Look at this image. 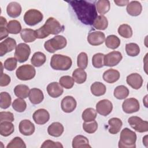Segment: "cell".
<instances>
[{
  "label": "cell",
  "mask_w": 148,
  "mask_h": 148,
  "mask_svg": "<svg viewBox=\"0 0 148 148\" xmlns=\"http://www.w3.org/2000/svg\"><path fill=\"white\" fill-rule=\"evenodd\" d=\"M77 18L86 25H92L98 16L95 5L84 0L68 1Z\"/></svg>",
  "instance_id": "1"
},
{
  "label": "cell",
  "mask_w": 148,
  "mask_h": 148,
  "mask_svg": "<svg viewBox=\"0 0 148 148\" xmlns=\"http://www.w3.org/2000/svg\"><path fill=\"white\" fill-rule=\"evenodd\" d=\"M136 133L128 128H124L120 132L119 141V148H135Z\"/></svg>",
  "instance_id": "2"
},
{
  "label": "cell",
  "mask_w": 148,
  "mask_h": 148,
  "mask_svg": "<svg viewBox=\"0 0 148 148\" xmlns=\"http://www.w3.org/2000/svg\"><path fill=\"white\" fill-rule=\"evenodd\" d=\"M72 64L71 58L66 56L56 54L51 58L50 66L54 70L67 71L71 68Z\"/></svg>",
  "instance_id": "3"
},
{
  "label": "cell",
  "mask_w": 148,
  "mask_h": 148,
  "mask_svg": "<svg viewBox=\"0 0 148 148\" xmlns=\"http://www.w3.org/2000/svg\"><path fill=\"white\" fill-rule=\"evenodd\" d=\"M67 44L66 38L62 35H56L53 38L46 41L44 47L49 53H54L58 50L64 49Z\"/></svg>",
  "instance_id": "4"
},
{
  "label": "cell",
  "mask_w": 148,
  "mask_h": 148,
  "mask_svg": "<svg viewBox=\"0 0 148 148\" xmlns=\"http://www.w3.org/2000/svg\"><path fill=\"white\" fill-rule=\"evenodd\" d=\"M35 74L36 71L35 68L29 64L23 65L19 66L16 71L17 77L19 80L23 81L31 80L35 77Z\"/></svg>",
  "instance_id": "5"
},
{
  "label": "cell",
  "mask_w": 148,
  "mask_h": 148,
  "mask_svg": "<svg viewBox=\"0 0 148 148\" xmlns=\"http://www.w3.org/2000/svg\"><path fill=\"white\" fill-rule=\"evenodd\" d=\"M49 35H57L64 29V26L54 17H49L42 26Z\"/></svg>",
  "instance_id": "6"
},
{
  "label": "cell",
  "mask_w": 148,
  "mask_h": 148,
  "mask_svg": "<svg viewBox=\"0 0 148 148\" xmlns=\"http://www.w3.org/2000/svg\"><path fill=\"white\" fill-rule=\"evenodd\" d=\"M43 14L38 10L31 9L27 10L24 16L25 23L29 26H34L41 22L43 20Z\"/></svg>",
  "instance_id": "7"
},
{
  "label": "cell",
  "mask_w": 148,
  "mask_h": 148,
  "mask_svg": "<svg viewBox=\"0 0 148 148\" xmlns=\"http://www.w3.org/2000/svg\"><path fill=\"white\" fill-rule=\"evenodd\" d=\"M30 54L31 49L29 46L26 43H20L16 47L14 57L18 62L23 63L28 60Z\"/></svg>",
  "instance_id": "8"
},
{
  "label": "cell",
  "mask_w": 148,
  "mask_h": 148,
  "mask_svg": "<svg viewBox=\"0 0 148 148\" xmlns=\"http://www.w3.org/2000/svg\"><path fill=\"white\" fill-rule=\"evenodd\" d=\"M128 123L136 132L142 133L148 131V122L139 117L131 116L128 119Z\"/></svg>",
  "instance_id": "9"
},
{
  "label": "cell",
  "mask_w": 148,
  "mask_h": 148,
  "mask_svg": "<svg viewBox=\"0 0 148 148\" xmlns=\"http://www.w3.org/2000/svg\"><path fill=\"white\" fill-rule=\"evenodd\" d=\"M123 56L120 52L113 51L105 55L103 65L107 66H114L117 65L122 60Z\"/></svg>",
  "instance_id": "10"
},
{
  "label": "cell",
  "mask_w": 148,
  "mask_h": 148,
  "mask_svg": "<svg viewBox=\"0 0 148 148\" xmlns=\"http://www.w3.org/2000/svg\"><path fill=\"white\" fill-rule=\"evenodd\" d=\"M122 108L123 111L126 113H133L139 111L140 109L139 102L136 98H127L123 102Z\"/></svg>",
  "instance_id": "11"
},
{
  "label": "cell",
  "mask_w": 148,
  "mask_h": 148,
  "mask_svg": "<svg viewBox=\"0 0 148 148\" xmlns=\"http://www.w3.org/2000/svg\"><path fill=\"white\" fill-rule=\"evenodd\" d=\"M113 109V104L108 99H102L96 104V112L99 114L106 116L109 114Z\"/></svg>",
  "instance_id": "12"
},
{
  "label": "cell",
  "mask_w": 148,
  "mask_h": 148,
  "mask_svg": "<svg viewBox=\"0 0 148 148\" xmlns=\"http://www.w3.org/2000/svg\"><path fill=\"white\" fill-rule=\"evenodd\" d=\"M32 117L36 124L43 125L49 120L50 114L45 109H39L33 113Z\"/></svg>",
  "instance_id": "13"
},
{
  "label": "cell",
  "mask_w": 148,
  "mask_h": 148,
  "mask_svg": "<svg viewBox=\"0 0 148 148\" xmlns=\"http://www.w3.org/2000/svg\"><path fill=\"white\" fill-rule=\"evenodd\" d=\"M105 40V34L101 31L90 32L87 36V41L92 46H98Z\"/></svg>",
  "instance_id": "14"
},
{
  "label": "cell",
  "mask_w": 148,
  "mask_h": 148,
  "mask_svg": "<svg viewBox=\"0 0 148 148\" xmlns=\"http://www.w3.org/2000/svg\"><path fill=\"white\" fill-rule=\"evenodd\" d=\"M77 102L72 96H66L61 101V106L62 110L65 113L72 112L76 107Z\"/></svg>",
  "instance_id": "15"
},
{
  "label": "cell",
  "mask_w": 148,
  "mask_h": 148,
  "mask_svg": "<svg viewBox=\"0 0 148 148\" xmlns=\"http://www.w3.org/2000/svg\"><path fill=\"white\" fill-rule=\"evenodd\" d=\"M15 39L8 37L0 43V56L2 57L7 53L10 52L16 47Z\"/></svg>",
  "instance_id": "16"
},
{
  "label": "cell",
  "mask_w": 148,
  "mask_h": 148,
  "mask_svg": "<svg viewBox=\"0 0 148 148\" xmlns=\"http://www.w3.org/2000/svg\"><path fill=\"white\" fill-rule=\"evenodd\" d=\"M20 132L25 136H29L34 134L35 130L34 124L29 120H21L18 125Z\"/></svg>",
  "instance_id": "17"
},
{
  "label": "cell",
  "mask_w": 148,
  "mask_h": 148,
  "mask_svg": "<svg viewBox=\"0 0 148 148\" xmlns=\"http://www.w3.org/2000/svg\"><path fill=\"white\" fill-rule=\"evenodd\" d=\"M126 82L132 88L138 90L142 86L143 80L142 76L139 73H133L127 76Z\"/></svg>",
  "instance_id": "18"
},
{
  "label": "cell",
  "mask_w": 148,
  "mask_h": 148,
  "mask_svg": "<svg viewBox=\"0 0 148 148\" xmlns=\"http://www.w3.org/2000/svg\"><path fill=\"white\" fill-rule=\"evenodd\" d=\"M47 91L49 96L51 97L58 98L62 94L64 90L60 83L54 82L49 83L47 85Z\"/></svg>",
  "instance_id": "19"
},
{
  "label": "cell",
  "mask_w": 148,
  "mask_h": 148,
  "mask_svg": "<svg viewBox=\"0 0 148 148\" xmlns=\"http://www.w3.org/2000/svg\"><path fill=\"white\" fill-rule=\"evenodd\" d=\"M29 99L34 105L41 103L44 99V95L42 91L37 88H32L29 90Z\"/></svg>",
  "instance_id": "20"
},
{
  "label": "cell",
  "mask_w": 148,
  "mask_h": 148,
  "mask_svg": "<svg viewBox=\"0 0 148 148\" xmlns=\"http://www.w3.org/2000/svg\"><path fill=\"white\" fill-rule=\"evenodd\" d=\"M126 10L130 15L132 16H138L142 11V6L139 1H133L128 3Z\"/></svg>",
  "instance_id": "21"
},
{
  "label": "cell",
  "mask_w": 148,
  "mask_h": 148,
  "mask_svg": "<svg viewBox=\"0 0 148 148\" xmlns=\"http://www.w3.org/2000/svg\"><path fill=\"white\" fill-rule=\"evenodd\" d=\"M21 6L17 2H12L9 3L6 8L8 15L12 18L18 17L21 13Z\"/></svg>",
  "instance_id": "22"
},
{
  "label": "cell",
  "mask_w": 148,
  "mask_h": 148,
  "mask_svg": "<svg viewBox=\"0 0 148 148\" xmlns=\"http://www.w3.org/2000/svg\"><path fill=\"white\" fill-rule=\"evenodd\" d=\"M64 126L59 122H54L47 128V132L49 135L54 137L60 136L64 132Z\"/></svg>",
  "instance_id": "23"
},
{
  "label": "cell",
  "mask_w": 148,
  "mask_h": 148,
  "mask_svg": "<svg viewBox=\"0 0 148 148\" xmlns=\"http://www.w3.org/2000/svg\"><path fill=\"white\" fill-rule=\"evenodd\" d=\"M120 76V72L114 69H109L103 74V79L108 83H113L117 82Z\"/></svg>",
  "instance_id": "24"
},
{
  "label": "cell",
  "mask_w": 148,
  "mask_h": 148,
  "mask_svg": "<svg viewBox=\"0 0 148 148\" xmlns=\"http://www.w3.org/2000/svg\"><path fill=\"white\" fill-rule=\"evenodd\" d=\"M108 124L109 128V132L111 134H116L120 132L123 125V123L121 119L117 117H113L109 120Z\"/></svg>",
  "instance_id": "25"
},
{
  "label": "cell",
  "mask_w": 148,
  "mask_h": 148,
  "mask_svg": "<svg viewBox=\"0 0 148 148\" xmlns=\"http://www.w3.org/2000/svg\"><path fill=\"white\" fill-rule=\"evenodd\" d=\"M72 147L73 148H83L89 147L91 146L89 145L88 139L84 136L79 135L74 137L72 140Z\"/></svg>",
  "instance_id": "26"
},
{
  "label": "cell",
  "mask_w": 148,
  "mask_h": 148,
  "mask_svg": "<svg viewBox=\"0 0 148 148\" xmlns=\"http://www.w3.org/2000/svg\"><path fill=\"white\" fill-rule=\"evenodd\" d=\"M90 90L92 95L96 97H99L105 94L106 88L105 85L102 83L99 82H95L91 84Z\"/></svg>",
  "instance_id": "27"
},
{
  "label": "cell",
  "mask_w": 148,
  "mask_h": 148,
  "mask_svg": "<svg viewBox=\"0 0 148 148\" xmlns=\"http://www.w3.org/2000/svg\"><path fill=\"white\" fill-rule=\"evenodd\" d=\"M14 131L13 123L10 121H2L0 123V134L5 137L11 135Z\"/></svg>",
  "instance_id": "28"
},
{
  "label": "cell",
  "mask_w": 148,
  "mask_h": 148,
  "mask_svg": "<svg viewBox=\"0 0 148 148\" xmlns=\"http://www.w3.org/2000/svg\"><path fill=\"white\" fill-rule=\"evenodd\" d=\"M46 61V57L45 54L40 51L35 52L31 59L32 65L36 67L41 66L45 63Z\"/></svg>",
  "instance_id": "29"
},
{
  "label": "cell",
  "mask_w": 148,
  "mask_h": 148,
  "mask_svg": "<svg viewBox=\"0 0 148 148\" xmlns=\"http://www.w3.org/2000/svg\"><path fill=\"white\" fill-rule=\"evenodd\" d=\"M20 36L22 40L25 43H31L36 40L35 30L30 28H24L20 32Z\"/></svg>",
  "instance_id": "30"
},
{
  "label": "cell",
  "mask_w": 148,
  "mask_h": 148,
  "mask_svg": "<svg viewBox=\"0 0 148 148\" xmlns=\"http://www.w3.org/2000/svg\"><path fill=\"white\" fill-rule=\"evenodd\" d=\"M29 87L25 84L17 85L14 88V93L19 98L25 99L28 97L29 92Z\"/></svg>",
  "instance_id": "31"
},
{
  "label": "cell",
  "mask_w": 148,
  "mask_h": 148,
  "mask_svg": "<svg viewBox=\"0 0 148 148\" xmlns=\"http://www.w3.org/2000/svg\"><path fill=\"white\" fill-rule=\"evenodd\" d=\"M72 78L78 84H82L87 79V73L83 69L76 68L72 73Z\"/></svg>",
  "instance_id": "32"
},
{
  "label": "cell",
  "mask_w": 148,
  "mask_h": 148,
  "mask_svg": "<svg viewBox=\"0 0 148 148\" xmlns=\"http://www.w3.org/2000/svg\"><path fill=\"white\" fill-rule=\"evenodd\" d=\"M92 25L97 29L105 30L108 26V20L103 15H99L95 19Z\"/></svg>",
  "instance_id": "33"
},
{
  "label": "cell",
  "mask_w": 148,
  "mask_h": 148,
  "mask_svg": "<svg viewBox=\"0 0 148 148\" xmlns=\"http://www.w3.org/2000/svg\"><path fill=\"white\" fill-rule=\"evenodd\" d=\"M113 95L114 97L118 99H124L128 96L129 90L125 86H118L114 88Z\"/></svg>",
  "instance_id": "34"
},
{
  "label": "cell",
  "mask_w": 148,
  "mask_h": 148,
  "mask_svg": "<svg viewBox=\"0 0 148 148\" xmlns=\"http://www.w3.org/2000/svg\"><path fill=\"white\" fill-rule=\"evenodd\" d=\"M97 11L101 15L105 14L109 12L110 8V1L108 0H99L96 2Z\"/></svg>",
  "instance_id": "35"
},
{
  "label": "cell",
  "mask_w": 148,
  "mask_h": 148,
  "mask_svg": "<svg viewBox=\"0 0 148 148\" xmlns=\"http://www.w3.org/2000/svg\"><path fill=\"white\" fill-rule=\"evenodd\" d=\"M105 45L107 47L111 49H116L120 45V39L114 35H110L108 36L105 40Z\"/></svg>",
  "instance_id": "36"
},
{
  "label": "cell",
  "mask_w": 148,
  "mask_h": 148,
  "mask_svg": "<svg viewBox=\"0 0 148 148\" xmlns=\"http://www.w3.org/2000/svg\"><path fill=\"white\" fill-rule=\"evenodd\" d=\"M6 28L9 34H17L21 31V25L20 23L16 20H12L8 23Z\"/></svg>",
  "instance_id": "37"
},
{
  "label": "cell",
  "mask_w": 148,
  "mask_h": 148,
  "mask_svg": "<svg viewBox=\"0 0 148 148\" xmlns=\"http://www.w3.org/2000/svg\"><path fill=\"white\" fill-rule=\"evenodd\" d=\"M117 31L119 34L124 38H130L132 36V29L131 26L127 24L120 25Z\"/></svg>",
  "instance_id": "38"
},
{
  "label": "cell",
  "mask_w": 148,
  "mask_h": 148,
  "mask_svg": "<svg viewBox=\"0 0 148 148\" xmlns=\"http://www.w3.org/2000/svg\"><path fill=\"white\" fill-rule=\"evenodd\" d=\"M82 117L84 122H89L95 120L97 117V112L93 108H87L83 112Z\"/></svg>",
  "instance_id": "39"
},
{
  "label": "cell",
  "mask_w": 148,
  "mask_h": 148,
  "mask_svg": "<svg viewBox=\"0 0 148 148\" xmlns=\"http://www.w3.org/2000/svg\"><path fill=\"white\" fill-rule=\"evenodd\" d=\"M12 98L10 94L7 92H2L0 94V107L6 109L11 105Z\"/></svg>",
  "instance_id": "40"
},
{
  "label": "cell",
  "mask_w": 148,
  "mask_h": 148,
  "mask_svg": "<svg viewBox=\"0 0 148 148\" xmlns=\"http://www.w3.org/2000/svg\"><path fill=\"white\" fill-rule=\"evenodd\" d=\"M125 51L129 56L135 57L139 54L140 47L136 43H130L126 44Z\"/></svg>",
  "instance_id": "41"
},
{
  "label": "cell",
  "mask_w": 148,
  "mask_h": 148,
  "mask_svg": "<svg viewBox=\"0 0 148 148\" xmlns=\"http://www.w3.org/2000/svg\"><path fill=\"white\" fill-rule=\"evenodd\" d=\"M12 108L17 112H23L27 108L26 102L22 98H17L13 102Z\"/></svg>",
  "instance_id": "42"
},
{
  "label": "cell",
  "mask_w": 148,
  "mask_h": 148,
  "mask_svg": "<svg viewBox=\"0 0 148 148\" xmlns=\"http://www.w3.org/2000/svg\"><path fill=\"white\" fill-rule=\"evenodd\" d=\"M105 54L101 53L95 54L92 58V64L94 67L96 68H102L103 65V59Z\"/></svg>",
  "instance_id": "43"
},
{
  "label": "cell",
  "mask_w": 148,
  "mask_h": 148,
  "mask_svg": "<svg viewBox=\"0 0 148 148\" xmlns=\"http://www.w3.org/2000/svg\"><path fill=\"white\" fill-rule=\"evenodd\" d=\"M73 79L69 76H63L59 80L60 84L66 89H71L74 85Z\"/></svg>",
  "instance_id": "44"
},
{
  "label": "cell",
  "mask_w": 148,
  "mask_h": 148,
  "mask_svg": "<svg viewBox=\"0 0 148 148\" xmlns=\"http://www.w3.org/2000/svg\"><path fill=\"white\" fill-rule=\"evenodd\" d=\"M26 145L23 140L16 136L6 146V148H25Z\"/></svg>",
  "instance_id": "45"
},
{
  "label": "cell",
  "mask_w": 148,
  "mask_h": 148,
  "mask_svg": "<svg viewBox=\"0 0 148 148\" xmlns=\"http://www.w3.org/2000/svg\"><path fill=\"white\" fill-rule=\"evenodd\" d=\"M77 65L82 69H86L88 65V56L84 52H81L77 57Z\"/></svg>",
  "instance_id": "46"
},
{
  "label": "cell",
  "mask_w": 148,
  "mask_h": 148,
  "mask_svg": "<svg viewBox=\"0 0 148 148\" xmlns=\"http://www.w3.org/2000/svg\"><path fill=\"white\" fill-rule=\"evenodd\" d=\"M83 128L88 134L94 133L98 128V123L95 120L89 122H84L83 124Z\"/></svg>",
  "instance_id": "47"
},
{
  "label": "cell",
  "mask_w": 148,
  "mask_h": 148,
  "mask_svg": "<svg viewBox=\"0 0 148 148\" xmlns=\"http://www.w3.org/2000/svg\"><path fill=\"white\" fill-rule=\"evenodd\" d=\"M17 65V60L15 57H10L7 58L3 64V66L5 69L8 71L14 70Z\"/></svg>",
  "instance_id": "48"
},
{
  "label": "cell",
  "mask_w": 148,
  "mask_h": 148,
  "mask_svg": "<svg viewBox=\"0 0 148 148\" xmlns=\"http://www.w3.org/2000/svg\"><path fill=\"white\" fill-rule=\"evenodd\" d=\"M41 148H50V147H57V148H62V145L59 142H54L51 140H45L43 144L41 145Z\"/></svg>",
  "instance_id": "49"
},
{
  "label": "cell",
  "mask_w": 148,
  "mask_h": 148,
  "mask_svg": "<svg viewBox=\"0 0 148 148\" xmlns=\"http://www.w3.org/2000/svg\"><path fill=\"white\" fill-rule=\"evenodd\" d=\"M14 120L13 114L10 112H0V123L2 121L13 122Z\"/></svg>",
  "instance_id": "50"
},
{
  "label": "cell",
  "mask_w": 148,
  "mask_h": 148,
  "mask_svg": "<svg viewBox=\"0 0 148 148\" xmlns=\"http://www.w3.org/2000/svg\"><path fill=\"white\" fill-rule=\"evenodd\" d=\"M35 35L36 38L38 39H44L47 37L49 35L46 32L44 28L42 26L38 29L35 30Z\"/></svg>",
  "instance_id": "51"
},
{
  "label": "cell",
  "mask_w": 148,
  "mask_h": 148,
  "mask_svg": "<svg viewBox=\"0 0 148 148\" xmlns=\"http://www.w3.org/2000/svg\"><path fill=\"white\" fill-rule=\"evenodd\" d=\"M11 79L10 77L7 74L2 73L1 75V80H0V86L1 87L7 86L10 83Z\"/></svg>",
  "instance_id": "52"
},
{
  "label": "cell",
  "mask_w": 148,
  "mask_h": 148,
  "mask_svg": "<svg viewBox=\"0 0 148 148\" xmlns=\"http://www.w3.org/2000/svg\"><path fill=\"white\" fill-rule=\"evenodd\" d=\"M0 32H1V38H0L1 40H2V39L8 36L9 32L5 27H0Z\"/></svg>",
  "instance_id": "53"
},
{
  "label": "cell",
  "mask_w": 148,
  "mask_h": 148,
  "mask_svg": "<svg viewBox=\"0 0 148 148\" xmlns=\"http://www.w3.org/2000/svg\"><path fill=\"white\" fill-rule=\"evenodd\" d=\"M114 2L119 6H124L125 5H127L128 3L130 2L128 0H120V1H114Z\"/></svg>",
  "instance_id": "54"
},
{
  "label": "cell",
  "mask_w": 148,
  "mask_h": 148,
  "mask_svg": "<svg viewBox=\"0 0 148 148\" xmlns=\"http://www.w3.org/2000/svg\"><path fill=\"white\" fill-rule=\"evenodd\" d=\"M8 23L5 17L3 16L0 17V27H5V25H7Z\"/></svg>",
  "instance_id": "55"
},
{
  "label": "cell",
  "mask_w": 148,
  "mask_h": 148,
  "mask_svg": "<svg viewBox=\"0 0 148 148\" xmlns=\"http://www.w3.org/2000/svg\"><path fill=\"white\" fill-rule=\"evenodd\" d=\"M143 145L146 147H147V135H145L143 138Z\"/></svg>",
  "instance_id": "56"
}]
</instances>
